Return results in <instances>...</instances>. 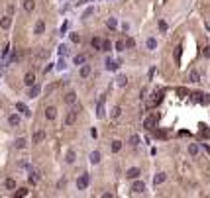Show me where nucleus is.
Instances as JSON below:
<instances>
[{"mask_svg":"<svg viewBox=\"0 0 210 198\" xmlns=\"http://www.w3.org/2000/svg\"><path fill=\"white\" fill-rule=\"evenodd\" d=\"M146 45H147V49H149V51H153V49L157 47V39H155V38H149Z\"/></svg>","mask_w":210,"mask_h":198,"instance_id":"bb28decb","label":"nucleus"},{"mask_svg":"<svg viewBox=\"0 0 210 198\" xmlns=\"http://www.w3.org/2000/svg\"><path fill=\"white\" fill-rule=\"evenodd\" d=\"M161 100H163V92L159 90V92H155V94H153V98L149 100V108H153V106H157V104H159V102H161Z\"/></svg>","mask_w":210,"mask_h":198,"instance_id":"20e7f679","label":"nucleus"},{"mask_svg":"<svg viewBox=\"0 0 210 198\" xmlns=\"http://www.w3.org/2000/svg\"><path fill=\"white\" fill-rule=\"evenodd\" d=\"M89 75H90V65H85V63H83V65H81V77L86 79Z\"/></svg>","mask_w":210,"mask_h":198,"instance_id":"dca6fc26","label":"nucleus"},{"mask_svg":"<svg viewBox=\"0 0 210 198\" xmlns=\"http://www.w3.org/2000/svg\"><path fill=\"white\" fill-rule=\"evenodd\" d=\"M159 30H161V32H167V22L159 20Z\"/></svg>","mask_w":210,"mask_h":198,"instance_id":"ea45409f","label":"nucleus"},{"mask_svg":"<svg viewBox=\"0 0 210 198\" xmlns=\"http://www.w3.org/2000/svg\"><path fill=\"white\" fill-rule=\"evenodd\" d=\"M120 114H122V110H120L118 106H116V108L112 110V118H114V120H116V118H120Z\"/></svg>","mask_w":210,"mask_h":198,"instance_id":"e433bc0d","label":"nucleus"},{"mask_svg":"<svg viewBox=\"0 0 210 198\" xmlns=\"http://www.w3.org/2000/svg\"><path fill=\"white\" fill-rule=\"evenodd\" d=\"M177 94H181V96H185V94H187V90H185V89H177Z\"/></svg>","mask_w":210,"mask_h":198,"instance_id":"49530a36","label":"nucleus"},{"mask_svg":"<svg viewBox=\"0 0 210 198\" xmlns=\"http://www.w3.org/2000/svg\"><path fill=\"white\" fill-rule=\"evenodd\" d=\"M43 137H45V131L43 129H38L33 134V143H39V141H43Z\"/></svg>","mask_w":210,"mask_h":198,"instance_id":"9b49d317","label":"nucleus"},{"mask_svg":"<svg viewBox=\"0 0 210 198\" xmlns=\"http://www.w3.org/2000/svg\"><path fill=\"white\" fill-rule=\"evenodd\" d=\"M92 12H95V8H86V10H85V14H83V18H89Z\"/></svg>","mask_w":210,"mask_h":198,"instance_id":"37998d69","label":"nucleus"},{"mask_svg":"<svg viewBox=\"0 0 210 198\" xmlns=\"http://www.w3.org/2000/svg\"><path fill=\"white\" fill-rule=\"evenodd\" d=\"M189 80H191V83H200V73L197 69H192L189 73Z\"/></svg>","mask_w":210,"mask_h":198,"instance_id":"1a4fd4ad","label":"nucleus"},{"mask_svg":"<svg viewBox=\"0 0 210 198\" xmlns=\"http://www.w3.org/2000/svg\"><path fill=\"white\" fill-rule=\"evenodd\" d=\"M96 116H98V118H104V116H106V112H104V96H102V100H100L98 106H96Z\"/></svg>","mask_w":210,"mask_h":198,"instance_id":"423d86ee","label":"nucleus"},{"mask_svg":"<svg viewBox=\"0 0 210 198\" xmlns=\"http://www.w3.org/2000/svg\"><path fill=\"white\" fill-rule=\"evenodd\" d=\"M16 110H18L20 114H24V116H30V110H28V106L24 104V102H18V104H16Z\"/></svg>","mask_w":210,"mask_h":198,"instance_id":"9d476101","label":"nucleus"},{"mask_svg":"<svg viewBox=\"0 0 210 198\" xmlns=\"http://www.w3.org/2000/svg\"><path fill=\"white\" fill-rule=\"evenodd\" d=\"M38 57H41V59H45V57H47V51H41V53H38Z\"/></svg>","mask_w":210,"mask_h":198,"instance_id":"de8ad7c7","label":"nucleus"},{"mask_svg":"<svg viewBox=\"0 0 210 198\" xmlns=\"http://www.w3.org/2000/svg\"><path fill=\"white\" fill-rule=\"evenodd\" d=\"M75 100H77V94L75 92H67V94H65V104H73Z\"/></svg>","mask_w":210,"mask_h":198,"instance_id":"6ab92c4d","label":"nucleus"},{"mask_svg":"<svg viewBox=\"0 0 210 198\" xmlns=\"http://www.w3.org/2000/svg\"><path fill=\"white\" fill-rule=\"evenodd\" d=\"M198 151H200V147H198L197 143H191V145H189V153H191L192 157H197V155H198Z\"/></svg>","mask_w":210,"mask_h":198,"instance_id":"4be33fe9","label":"nucleus"},{"mask_svg":"<svg viewBox=\"0 0 210 198\" xmlns=\"http://www.w3.org/2000/svg\"><path fill=\"white\" fill-rule=\"evenodd\" d=\"M120 149H122V141H118V139H116V141H112V151L118 153Z\"/></svg>","mask_w":210,"mask_h":198,"instance_id":"7c9ffc66","label":"nucleus"},{"mask_svg":"<svg viewBox=\"0 0 210 198\" xmlns=\"http://www.w3.org/2000/svg\"><path fill=\"white\" fill-rule=\"evenodd\" d=\"M65 159H67V163H75V159H77L75 151H69V153H67V157H65Z\"/></svg>","mask_w":210,"mask_h":198,"instance_id":"473e14b6","label":"nucleus"},{"mask_svg":"<svg viewBox=\"0 0 210 198\" xmlns=\"http://www.w3.org/2000/svg\"><path fill=\"white\" fill-rule=\"evenodd\" d=\"M124 47H126L124 41H116V51H118V53H120V51H124Z\"/></svg>","mask_w":210,"mask_h":198,"instance_id":"c9c22d12","label":"nucleus"},{"mask_svg":"<svg viewBox=\"0 0 210 198\" xmlns=\"http://www.w3.org/2000/svg\"><path fill=\"white\" fill-rule=\"evenodd\" d=\"M92 47H95V49H98V51H102V39H100V38H92Z\"/></svg>","mask_w":210,"mask_h":198,"instance_id":"412c9836","label":"nucleus"},{"mask_svg":"<svg viewBox=\"0 0 210 198\" xmlns=\"http://www.w3.org/2000/svg\"><path fill=\"white\" fill-rule=\"evenodd\" d=\"M106 26L110 28V30H116V28H118V22H116V18H108L106 20Z\"/></svg>","mask_w":210,"mask_h":198,"instance_id":"cd10ccee","label":"nucleus"},{"mask_svg":"<svg viewBox=\"0 0 210 198\" xmlns=\"http://www.w3.org/2000/svg\"><path fill=\"white\" fill-rule=\"evenodd\" d=\"M59 53H61V55H65V53H67V47L61 45V47H59Z\"/></svg>","mask_w":210,"mask_h":198,"instance_id":"a18cd8bd","label":"nucleus"},{"mask_svg":"<svg viewBox=\"0 0 210 198\" xmlns=\"http://www.w3.org/2000/svg\"><path fill=\"white\" fill-rule=\"evenodd\" d=\"M35 8V2H33V0H24V10L26 12H32Z\"/></svg>","mask_w":210,"mask_h":198,"instance_id":"aec40b11","label":"nucleus"},{"mask_svg":"<svg viewBox=\"0 0 210 198\" xmlns=\"http://www.w3.org/2000/svg\"><path fill=\"white\" fill-rule=\"evenodd\" d=\"M18 57H20V55H18V51L14 49V51H12V57H10V61H8V63H16V61H18Z\"/></svg>","mask_w":210,"mask_h":198,"instance_id":"4c0bfd02","label":"nucleus"},{"mask_svg":"<svg viewBox=\"0 0 210 198\" xmlns=\"http://www.w3.org/2000/svg\"><path fill=\"white\" fill-rule=\"evenodd\" d=\"M4 186L8 188V190H14V188H16V180H14V179H6V182H4Z\"/></svg>","mask_w":210,"mask_h":198,"instance_id":"c85d7f7f","label":"nucleus"},{"mask_svg":"<svg viewBox=\"0 0 210 198\" xmlns=\"http://www.w3.org/2000/svg\"><path fill=\"white\" fill-rule=\"evenodd\" d=\"M165 180H167V175H165V173H157L153 177V185L157 186V185H161V182H165Z\"/></svg>","mask_w":210,"mask_h":198,"instance_id":"0eeeda50","label":"nucleus"},{"mask_svg":"<svg viewBox=\"0 0 210 198\" xmlns=\"http://www.w3.org/2000/svg\"><path fill=\"white\" fill-rule=\"evenodd\" d=\"M130 145H132V147L140 145V135H132V137H130Z\"/></svg>","mask_w":210,"mask_h":198,"instance_id":"2f4dec72","label":"nucleus"},{"mask_svg":"<svg viewBox=\"0 0 210 198\" xmlns=\"http://www.w3.org/2000/svg\"><path fill=\"white\" fill-rule=\"evenodd\" d=\"M155 122H157V118H155V116H151V118H147L146 122H143V126H146V129H153Z\"/></svg>","mask_w":210,"mask_h":198,"instance_id":"ddd939ff","label":"nucleus"},{"mask_svg":"<svg viewBox=\"0 0 210 198\" xmlns=\"http://www.w3.org/2000/svg\"><path fill=\"white\" fill-rule=\"evenodd\" d=\"M116 83H118V86H126V84H128V77H126V75H118Z\"/></svg>","mask_w":210,"mask_h":198,"instance_id":"a878e982","label":"nucleus"},{"mask_svg":"<svg viewBox=\"0 0 210 198\" xmlns=\"http://www.w3.org/2000/svg\"><path fill=\"white\" fill-rule=\"evenodd\" d=\"M208 28H210V24H208Z\"/></svg>","mask_w":210,"mask_h":198,"instance_id":"09e8293b","label":"nucleus"},{"mask_svg":"<svg viewBox=\"0 0 210 198\" xmlns=\"http://www.w3.org/2000/svg\"><path fill=\"white\" fill-rule=\"evenodd\" d=\"M43 32H45V22L39 20L38 24H35V33H43Z\"/></svg>","mask_w":210,"mask_h":198,"instance_id":"393cba45","label":"nucleus"},{"mask_svg":"<svg viewBox=\"0 0 210 198\" xmlns=\"http://www.w3.org/2000/svg\"><path fill=\"white\" fill-rule=\"evenodd\" d=\"M89 182H90V177H89V175H81V177L77 179V188H79V190H85L86 186H89Z\"/></svg>","mask_w":210,"mask_h":198,"instance_id":"f257e3e1","label":"nucleus"},{"mask_svg":"<svg viewBox=\"0 0 210 198\" xmlns=\"http://www.w3.org/2000/svg\"><path fill=\"white\" fill-rule=\"evenodd\" d=\"M200 102L202 104H210V94H204V96L200 94Z\"/></svg>","mask_w":210,"mask_h":198,"instance_id":"58836bf2","label":"nucleus"},{"mask_svg":"<svg viewBox=\"0 0 210 198\" xmlns=\"http://www.w3.org/2000/svg\"><path fill=\"white\" fill-rule=\"evenodd\" d=\"M132 190H134L136 194H141L143 190H146V185H143L141 180H136V179H134V185H132Z\"/></svg>","mask_w":210,"mask_h":198,"instance_id":"f03ea898","label":"nucleus"},{"mask_svg":"<svg viewBox=\"0 0 210 198\" xmlns=\"http://www.w3.org/2000/svg\"><path fill=\"white\" fill-rule=\"evenodd\" d=\"M118 65H120V63H116V61H112V59H106V69H108V71H116V69H118Z\"/></svg>","mask_w":210,"mask_h":198,"instance_id":"5701e85b","label":"nucleus"},{"mask_svg":"<svg viewBox=\"0 0 210 198\" xmlns=\"http://www.w3.org/2000/svg\"><path fill=\"white\" fill-rule=\"evenodd\" d=\"M24 84L26 86H33L35 84V75H33V73H28V75L24 77Z\"/></svg>","mask_w":210,"mask_h":198,"instance_id":"39448f33","label":"nucleus"},{"mask_svg":"<svg viewBox=\"0 0 210 198\" xmlns=\"http://www.w3.org/2000/svg\"><path fill=\"white\" fill-rule=\"evenodd\" d=\"M90 163L92 165H98L100 163V151H92L90 153Z\"/></svg>","mask_w":210,"mask_h":198,"instance_id":"2eb2a0df","label":"nucleus"},{"mask_svg":"<svg viewBox=\"0 0 210 198\" xmlns=\"http://www.w3.org/2000/svg\"><path fill=\"white\" fill-rule=\"evenodd\" d=\"M71 41L79 43V41H81V35H79V33H71Z\"/></svg>","mask_w":210,"mask_h":198,"instance_id":"79ce46f5","label":"nucleus"},{"mask_svg":"<svg viewBox=\"0 0 210 198\" xmlns=\"http://www.w3.org/2000/svg\"><path fill=\"white\" fill-rule=\"evenodd\" d=\"M10 24H12L10 16H4L2 20H0V28H2V30H8V28H10Z\"/></svg>","mask_w":210,"mask_h":198,"instance_id":"4468645a","label":"nucleus"},{"mask_svg":"<svg viewBox=\"0 0 210 198\" xmlns=\"http://www.w3.org/2000/svg\"><path fill=\"white\" fill-rule=\"evenodd\" d=\"M126 47H130V49H132V47H136V41H134L132 38H128V39H126Z\"/></svg>","mask_w":210,"mask_h":198,"instance_id":"a19ab883","label":"nucleus"},{"mask_svg":"<svg viewBox=\"0 0 210 198\" xmlns=\"http://www.w3.org/2000/svg\"><path fill=\"white\" fill-rule=\"evenodd\" d=\"M16 196H18V198H20V196H28V188H26V186H24V188H18V190H16Z\"/></svg>","mask_w":210,"mask_h":198,"instance_id":"f704fd0d","label":"nucleus"},{"mask_svg":"<svg viewBox=\"0 0 210 198\" xmlns=\"http://www.w3.org/2000/svg\"><path fill=\"white\" fill-rule=\"evenodd\" d=\"M110 47H112V43L108 39H102V51H110Z\"/></svg>","mask_w":210,"mask_h":198,"instance_id":"72a5a7b5","label":"nucleus"},{"mask_svg":"<svg viewBox=\"0 0 210 198\" xmlns=\"http://www.w3.org/2000/svg\"><path fill=\"white\" fill-rule=\"evenodd\" d=\"M202 55H204V57H210V45H206L204 49H202Z\"/></svg>","mask_w":210,"mask_h":198,"instance_id":"c03bdc74","label":"nucleus"},{"mask_svg":"<svg viewBox=\"0 0 210 198\" xmlns=\"http://www.w3.org/2000/svg\"><path fill=\"white\" fill-rule=\"evenodd\" d=\"M14 147H16V149H24L26 147V139L24 137H18L16 141H14Z\"/></svg>","mask_w":210,"mask_h":198,"instance_id":"b1692460","label":"nucleus"},{"mask_svg":"<svg viewBox=\"0 0 210 198\" xmlns=\"http://www.w3.org/2000/svg\"><path fill=\"white\" fill-rule=\"evenodd\" d=\"M8 124H10V126H20L18 114H10V116H8Z\"/></svg>","mask_w":210,"mask_h":198,"instance_id":"a211bd4d","label":"nucleus"},{"mask_svg":"<svg viewBox=\"0 0 210 198\" xmlns=\"http://www.w3.org/2000/svg\"><path fill=\"white\" fill-rule=\"evenodd\" d=\"M45 118H47V120H55V118H57V108L49 106V108L45 110Z\"/></svg>","mask_w":210,"mask_h":198,"instance_id":"6e6552de","label":"nucleus"},{"mask_svg":"<svg viewBox=\"0 0 210 198\" xmlns=\"http://www.w3.org/2000/svg\"><path fill=\"white\" fill-rule=\"evenodd\" d=\"M39 90H41V86L39 84H33V86H30V98H35L39 94Z\"/></svg>","mask_w":210,"mask_h":198,"instance_id":"f3484780","label":"nucleus"},{"mask_svg":"<svg viewBox=\"0 0 210 198\" xmlns=\"http://www.w3.org/2000/svg\"><path fill=\"white\" fill-rule=\"evenodd\" d=\"M75 120H77V112H73V110H71V112L67 114V118H65V124H67V126H71V124H75Z\"/></svg>","mask_w":210,"mask_h":198,"instance_id":"f8f14e48","label":"nucleus"},{"mask_svg":"<svg viewBox=\"0 0 210 198\" xmlns=\"http://www.w3.org/2000/svg\"><path fill=\"white\" fill-rule=\"evenodd\" d=\"M85 61H86L85 55H75V57H73V63H75V65H83Z\"/></svg>","mask_w":210,"mask_h":198,"instance_id":"c756f323","label":"nucleus"},{"mask_svg":"<svg viewBox=\"0 0 210 198\" xmlns=\"http://www.w3.org/2000/svg\"><path fill=\"white\" fill-rule=\"evenodd\" d=\"M140 175H141V171H140V169H137V167H132V169H128V171H126V177L128 179H137V177H140Z\"/></svg>","mask_w":210,"mask_h":198,"instance_id":"7ed1b4c3","label":"nucleus"}]
</instances>
